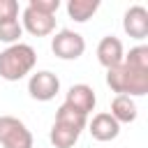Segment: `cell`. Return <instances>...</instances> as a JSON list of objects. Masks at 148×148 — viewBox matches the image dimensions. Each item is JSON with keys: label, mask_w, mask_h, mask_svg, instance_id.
<instances>
[{"label": "cell", "mask_w": 148, "mask_h": 148, "mask_svg": "<svg viewBox=\"0 0 148 148\" xmlns=\"http://www.w3.org/2000/svg\"><path fill=\"white\" fill-rule=\"evenodd\" d=\"M106 86L116 95H127V97H143L148 92V69H139L127 65L125 60L111 69H106Z\"/></svg>", "instance_id": "obj_1"}, {"label": "cell", "mask_w": 148, "mask_h": 148, "mask_svg": "<svg viewBox=\"0 0 148 148\" xmlns=\"http://www.w3.org/2000/svg\"><path fill=\"white\" fill-rule=\"evenodd\" d=\"M88 125V118L81 116L79 111L69 109L67 104H60L58 111H56V118H53V125H51V132H49V139L56 148H72L81 132L86 130Z\"/></svg>", "instance_id": "obj_2"}, {"label": "cell", "mask_w": 148, "mask_h": 148, "mask_svg": "<svg viewBox=\"0 0 148 148\" xmlns=\"http://www.w3.org/2000/svg\"><path fill=\"white\" fill-rule=\"evenodd\" d=\"M37 65V53L30 44H12L0 51V79L5 81H21L25 79Z\"/></svg>", "instance_id": "obj_3"}, {"label": "cell", "mask_w": 148, "mask_h": 148, "mask_svg": "<svg viewBox=\"0 0 148 148\" xmlns=\"http://www.w3.org/2000/svg\"><path fill=\"white\" fill-rule=\"evenodd\" d=\"M0 146L2 148H32V132L16 116H0Z\"/></svg>", "instance_id": "obj_4"}, {"label": "cell", "mask_w": 148, "mask_h": 148, "mask_svg": "<svg viewBox=\"0 0 148 148\" xmlns=\"http://www.w3.org/2000/svg\"><path fill=\"white\" fill-rule=\"evenodd\" d=\"M51 51L56 58L60 60H76L83 56L86 51V39L76 32V30H69V28H62L58 30L53 37H51Z\"/></svg>", "instance_id": "obj_5"}, {"label": "cell", "mask_w": 148, "mask_h": 148, "mask_svg": "<svg viewBox=\"0 0 148 148\" xmlns=\"http://www.w3.org/2000/svg\"><path fill=\"white\" fill-rule=\"evenodd\" d=\"M28 92L37 102H51L60 92V79L53 72H49V69H39L35 74H30V79H28Z\"/></svg>", "instance_id": "obj_6"}, {"label": "cell", "mask_w": 148, "mask_h": 148, "mask_svg": "<svg viewBox=\"0 0 148 148\" xmlns=\"http://www.w3.org/2000/svg\"><path fill=\"white\" fill-rule=\"evenodd\" d=\"M18 21H21V28H23L25 32H30L32 37H49V35L56 32V16L42 14V12H37V9L28 7V5L23 7Z\"/></svg>", "instance_id": "obj_7"}, {"label": "cell", "mask_w": 148, "mask_h": 148, "mask_svg": "<svg viewBox=\"0 0 148 148\" xmlns=\"http://www.w3.org/2000/svg\"><path fill=\"white\" fill-rule=\"evenodd\" d=\"M62 104H67L69 109H74V111H79L81 116L88 118V116L95 111L97 95H95V90H92L88 83H74V86H69Z\"/></svg>", "instance_id": "obj_8"}, {"label": "cell", "mask_w": 148, "mask_h": 148, "mask_svg": "<svg viewBox=\"0 0 148 148\" xmlns=\"http://www.w3.org/2000/svg\"><path fill=\"white\" fill-rule=\"evenodd\" d=\"M123 30L132 39H146L148 37V9L143 5H132L123 16Z\"/></svg>", "instance_id": "obj_9"}, {"label": "cell", "mask_w": 148, "mask_h": 148, "mask_svg": "<svg viewBox=\"0 0 148 148\" xmlns=\"http://www.w3.org/2000/svg\"><path fill=\"white\" fill-rule=\"evenodd\" d=\"M123 58H125V49H123V42L116 35H106V37L99 39V44H97V62L104 69H111V67L120 65Z\"/></svg>", "instance_id": "obj_10"}, {"label": "cell", "mask_w": 148, "mask_h": 148, "mask_svg": "<svg viewBox=\"0 0 148 148\" xmlns=\"http://www.w3.org/2000/svg\"><path fill=\"white\" fill-rule=\"evenodd\" d=\"M86 127H88V132L92 134V139H95V141H102V143L113 141V139H118V134H120V125L111 118L109 111L95 113L92 120H90Z\"/></svg>", "instance_id": "obj_11"}, {"label": "cell", "mask_w": 148, "mask_h": 148, "mask_svg": "<svg viewBox=\"0 0 148 148\" xmlns=\"http://www.w3.org/2000/svg\"><path fill=\"white\" fill-rule=\"evenodd\" d=\"M111 118L118 123V125H127V123H134L136 116H139V109H136V102L127 95H116L113 102H111Z\"/></svg>", "instance_id": "obj_12"}, {"label": "cell", "mask_w": 148, "mask_h": 148, "mask_svg": "<svg viewBox=\"0 0 148 148\" xmlns=\"http://www.w3.org/2000/svg\"><path fill=\"white\" fill-rule=\"evenodd\" d=\"M67 16L76 23H86L88 18H92L99 9V0H69L65 5Z\"/></svg>", "instance_id": "obj_13"}, {"label": "cell", "mask_w": 148, "mask_h": 148, "mask_svg": "<svg viewBox=\"0 0 148 148\" xmlns=\"http://www.w3.org/2000/svg\"><path fill=\"white\" fill-rule=\"evenodd\" d=\"M23 35V28H21V21H2L0 23V42L12 46V44H18Z\"/></svg>", "instance_id": "obj_14"}, {"label": "cell", "mask_w": 148, "mask_h": 148, "mask_svg": "<svg viewBox=\"0 0 148 148\" xmlns=\"http://www.w3.org/2000/svg\"><path fill=\"white\" fill-rule=\"evenodd\" d=\"M123 60H125L127 65H132V67L148 69V46L139 44V46L130 49V53H125V58H123Z\"/></svg>", "instance_id": "obj_15"}, {"label": "cell", "mask_w": 148, "mask_h": 148, "mask_svg": "<svg viewBox=\"0 0 148 148\" xmlns=\"http://www.w3.org/2000/svg\"><path fill=\"white\" fill-rule=\"evenodd\" d=\"M18 2L16 0H0V23L2 21H18Z\"/></svg>", "instance_id": "obj_16"}, {"label": "cell", "mask_w": 148, "mask_h": 148, "mask_svg": "<svg viewBox=\"0 0 148 148\" xmlns=\"http://www.w3.org/2000/svg\"><path fill=\"white\" fill-rule=\"evenodd\" d=\"M28 7L42 12V14H51L56 16V12L60 9V0H28Z\"/></svg>", "instance_id": "obj_17"}]
</instances>
